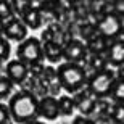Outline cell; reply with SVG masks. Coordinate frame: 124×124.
<instances>
[{"label":"cell","instance_id":"obj_1","mask_svg":"<svg viewBox=\"0 0 124 124\" xmlns=\"http://www.w3.org/2000/svg\"><path fill=\"white\" fill-rule=\"evenodd\" d=\"M8 111L11 121L16 124H26L39 119V98L29 90H18L10 97Z\"/></svg>","mask_w":124,"mask_h":124},{"label":"cell","instance_id":"obj_2","mask_svg":"<svg viewBox=\"0 0 124 124\" xmlns=\"http://www.w3.org/2000/svg\"><path fill=\"white\" fill-rule=\"evenodd\" d=\"M58 79H60L61 89H64L68 95H74L76 92L82 90L87 82V73L82 68V64L74 63H61L56 69Z\"/></svg>","mask_w":124,"mask_h":124},{"label":"cell","instance_id":"obj_3","mask_svg":"<svg viewBox=\"0 0 124 124\" xmlns=\"http://www.w3.org/2000/svg\"><path fill=\"white\" fill-rule=\"evenodd\" d=\"M115 81H116L115 71L106 68L105 71H100V73H95L92 76H89L87 82H85V89L95 98H108L111 85H113Z\"/></svg>","mask_w":124,"mask_h":124},{"label":"cell","instance_id":"obj_4","mask_svg":"<svg viewBox=\"0 0 124 124\" xmlns=\"http://www.w3.org/2000/svg\"><path fill=\"white\" fill-rule=\"evenodd\" d=\"M16 60L24 63L26 66L34 63H42L44 53H42V44L37 37H28L24 39L16 48Z\"/></svg>","mask_w":124,"mask_h":124},{"label":"cell","instance_id":"obj_5","mask_svg":"<svg viewBox=\"0 0 124 124\" xmlns=\"http://www.w3.org/2000/svg\"><path fill=\"white\" fill-rule=\"evenodd\" d=\"M97 32L100 34L106 40H115L118 34L123 32V18L116 16V15H105L100 16L98 23H97Z\"/></svg>","mask_w":124,"mask_h":124},{"label":"cell","instance_id":"obj_6","mask_svg":"<svg viewBox=\"0 0 124 124\" xmlns=\"http://www.w3.org/2000/svg\"><path fill=\"white\" fill-rule=\"evenodd\" d=\"M63 60L64 63H74V64H82L87 60V50L82 40L73 39L68 44L63 45Z\"/></svg>","mask_w":124,"mask_h":124},{"label":"cell","instance_id":"obj_7","mask_svg":"<svg viewBox=\"0 0 124 124\" xmlns=\"http://www.w3.org/2000/svg\"><path fill=\"white\" fill-rule=\"evenodd\" d=\"M3 76L5 78H8L13 85H23L24 81L29 78V73H28V66L24 63H21L19 60H8L7 64H5V71H3Z\"/></svg>","mask_w":124,"mask_h":124},{"label":"cell","instance_id":"obj_8","mask_svg":"<svg viewBox=\"0 0 124 124\" xmlns=\"http://www.w3.org/2000/svg\"><path fill=\"white\" fill-rule=\"evenodd\" d=\"M3 37L8 42L13 40V42L21 44L24 39H28V28L21 23V19L15 16V18H11L10 21H7V23H5Z\"/></svg>","mask_w":124,"mask_h":124},{"label":"cell","instance_id":"obj_9","mask_svg":"<svg viewBox=\"0 0 124 124\" xmlns=\"http://www.w3.org/2000/svg\"><path fill=\"white\" fill-rule=\"evenodd\" d=\"M73 101H74V110L81 111V116H87L89 118L93 106H95L97 98L84 87L82 90H79V92H76L73 95Z\"/></svg>","mask_w":124,"mask_h":124},{"label":"cell","instance_id":"obj_10","mask_svg":"<svg viewBox=\"0 0 124 124\" xmlns=\"http://www.w3.org/2000/svg\"><path fill=\"white\" fill-rule=\"evenodd\" d=\"M39 116H42L47 121H55L60 116L58 98L52 95H45L39 98Z\"/></svg>","mask_w":124,"mask_h":124},{"label":"cell","instance_id":"obj_11","mask_svg":"<svg viewBox=\"0 0 124 124\" xmlns=\"http://www.w3.org/2000/svg\"><path fill=\"white\" fill-rule=\"evenodd\" d=\"M105 58L108 64L113 68H121L124 66V42L119 40H110L108 42V48L105 52Z\"/></svg>","mask_w":124,"mask_h":124},{"label":"cell","instance_id":"obj_12","mask_svg":"<svg viewBox=\"0 0 124 124\" xmlns=\"http://www.w3.org/2000/svg\"><path fill=\"white\" fill-rule=\"evenodd\" d=\"M113 101L110 98H97L95 101V106H93L92 113H90V119L98 123V121H106L110 119V115H111V110H113Z\"/></svg>","mask_w":124,"mask_h":124},{"label":"cell","instance_id":"obj_13","mask_svg":"<svg viewBox=\"0 0 124 124\" xmlns=\"http://www.w3.org/2000/svg\"><path fill=\"white\" fill-rule=\"evenodd\" d=\"M84 45H85L87 55H105L106 48H108V40L103 39V37L97 32V34H93L87 42H84Z\"/></svg>","mask_w":124,"mask_h":124},{"label":"cell","instance_id":"obj_14","mask_svg":"<svg viewBox=\"0 0 124 124\" xmlns=\"http://www.w3.org/2000/svg\"><path fill=\"white\" fill-rule=\"evenodd\" d=\"M21 19V23L28 28V31H37V29L42 28V23H44V19H42V15L40 11H37V10H31V8H26L23 11V15L19 16Z\"/></svg>","mask_w":124,"mask_h":124},{"label":"cell","instance_id":"obj_15","mask_svg":"<svg viewBox=\"0 0 124 124\" xmlns=\"http://www.w3.org/2000/svg\"><path fill=\"white\" fill-rule=\"evenodd\" d=\"M42 53H44V60H48L50 63H60L63 60V47L55 42L42 44Z\"/></svg>","mask_w":124,"mask_h":124},{"label":"cell","instance_id":"obj_16","mask_svg":"<svg viewBox=\"0 0 124 124\" xmlns=\"http://www.w3.org/2000/svg\"><path fill=\"white\" fill-rule=\"evenodd\" d=\"M44 76L47 78L48 81V95L52 97H56L61 90V85H60V79H58V74H56V69L53 66H45L44 69Z\"/></svg>","mask_w":124,"mask_h":124},{"label":"cell","instance_id":"obj_17","mask_svg":"<svg viewBox=\"0 0 124 124\" xmlns=\"http://www.w3.org/2000/svg\"><path fill=\"white\" fill-rule=\"evenodd\" d=\"M108 98L113 103H124V79H116L113 82Z\"/></svg>","mask_w":124,"mask_h":124},{"label":"cell","instance_id":"obj_18","mask_svg":"<svg viewBox=\"0 0 124 124\" xmlns=\"http://www.w3.org/2000/svg\"><path fill=\"white\" fill-rule=\"evenodd\" d=\"M58 110H60V116H71L74 113V101L73 97L69 95H61L58 98Z\"/></svg>","mask_w":124,"mask_h":124},{"label":"cell","instance_id":"obj_19","mask_svg":"<svg viewBox=\"0 0 124 124\" xmlns=\"http://www.w3.org/2000/svg\"><path fill=\"white\" fill-rule=\"evenodd\" d=\"M15 85L13 82L10 81L8 78H5L3 74L0 76V100H5V98H10L13 95Z\"/></svg>","mask_w":124,"mask_h":124},{"label":"cell","instance_id":"obj_20","mask_svg":"<svg viewBox=\"0 0 124 124\" xmlns=\"http://www.w3.org/2000/svg\"><path fill=\"white\" fill-rule=\"evenodd\" d=\"M78 34L81 36L82 42H87L89 39H90V37L93 36V34H97V28H95V26H92V24L85 23V21H82V23L79 24ZM81 39H79V40H81Z\"/></svg>","mask_w":124,"mask_h":124},{"label":"cell","instance_id":"obj_21","mask_svg":"<svg viewBox=\"0 0 124 124\" xmlns=\"http://www.w3.org/2000/svg\"><path fill=\"white\" fill-rule=\"evenodd\" d=\"M110 121L113 124H124V103H115L113 105Z\"/></svg>","mask_w":124,"mask_h":124},{"label":"cell","instance_id":"obj_22","mask_svg":"<svg viewBox=\"0 0 124 124\" xmlns=\"http://www.w3.org/2000/svg\"><path fill=\"white\" fill-rule=\"evenodd\" d=\"M11 18H15L13 8H11V3L8 0H0V21H10Z\"/></svg>","mask_w":124,"mask_h":124},{"label":"cell","instance_id":"obj_23","mask_svg":"<svg viewBox=\"0 0 124 124\" xmlns=\"http://www.w3.org/2000/svg\"><path fill=\"white\" fill-rule=\"evenodd\" d=\"M10 53H11V45L5 37H0V63L8 61Z\"/></svg>","mask_w":124,"mask_h":124},{"label":"cell","instance_id":"obj_24","mask_svg":"<svg viewBox=\"0 0 124 124\" xmlns=\"http://www.w3.org/2000/svg\"><path fill=\"white\" fill-rule=\"evenodd\" d=\"M44 69H45L44 63H34V64H29V66H28L29 78H32V79L40 78L42 74H44Z\"/></svg>","mask_w":124,"mask_h":124},{"label":"cell","instance_id":"obj_25","mask_svg":"<svg viewBox=\"0 0 124 124\" xmlns=\"http://www.w3.org/2000/svg\"><path fill=\"white\" fill-rule=\"evenodd\" d=\"M0 124H11V116H10L8 106L0 101Z\"/></svg>","mask_w":124,"mask_h":124},{"label":"cell","instance_id":"obj_26","mask_svg":"<svg viewBox=\"0 0 124 124\" xmlns=\"http://www.w3.org/2000/svg\"><path fill=\"white\" fill-rule=\"evenodd\" d=\"M40 44H47V42H53V32L50 31L48 28H45L44 31H42V34H40Z\"/></svg>","mask_w":124,"mask_h":124},{"label":"cell","instance_id":"obj_27","mask_svg":"<svg viewBox=\"0 0 124 124\" xmlns=\"http://www.w3.org/2000/svg\"><path fill=\"white\" fill-rule=\"evenodd\" d=\"M71 124H97V123L92 121L90 118H87V116H78V118H74V121Z\"/></svg>","mask_w":124,"mask_h":124},{"label":"cell","instance_id":"obj_28","mask_svg":"<svg viewBox=\"0 0 124 124\" xmlns=\"http://www.w3.org/2000/svg\"><path fill=\"white\" fill-rule=\"evenodd\" d=\"M3 28H5V23L0 21V37H3Z\"/></svg>","mask_w":124,"mask_h":124},{"label":"cell","instance_id":"obj_29","mask_svg":"<svg viewBox=\"0 0 124 124\" xmlns=\"http://www.w3.org/2000/svg\"><path fill=\"white\" fill-rule=\"evenodd\" d=\"M26 124H45V123H40V121L37 119V121H31V123H26Z\"/></svg>","mask_w":124,"mask_h":124},{"label":"cell","instance_id":"obj_30","mask_svg":"<svg viewBox=\"0 0 124 124\" xmlns=\"http://www.w3.org/2000/svg\"><path fill=\"white\" fill-rule=\"evenodd\" d=\"M2 71H3V66H2V63H0V76H2Z\"/></svg>","mask_w":124,"mask_h":124}]
</instances>
